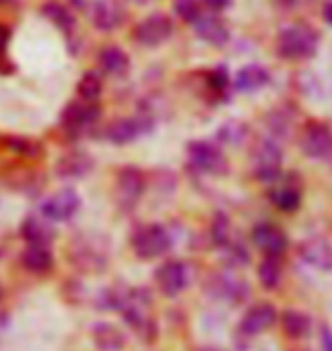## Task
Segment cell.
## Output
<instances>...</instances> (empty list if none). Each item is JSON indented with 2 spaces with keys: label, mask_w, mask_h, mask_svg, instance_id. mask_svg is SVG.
Masks as SVG:
<instances>
[{
  "label": "cell",
  "mask_w": 332,
  "mask_h": 351,
  "mask_svg": "<svg viewBox=\"0 0 332 351\" xmlns=\"http://www.w3.org/2000/svg\"><path fill=\"white\" fill-rule=\"evenodd\" d=\"M151 292L146 287H125L123 297H121V306H118V313L123 315V319L134 328V331L144 335H155V324L151 319Z\"/></svg>",
  "instance_id": "1"
},
{
  "label": "cell",
  "mask_w": 332,
  "mask_h": 351,
  "mask_svg": "<svg viewBox=\"0 0 332 351\" xmlns=\"http://www.w3.org/2000/svg\"><path fill=\"white\" fill-rule=\"evenodd\" d=\"M319 48V32L307 23L287 25L278 37V53L285 60H309Z\"/></svg>",
  "instance_id": "2"
},
{
  "label": "cell",
  "mask_w": 332,
  "mask_h": 351,
  "mask_svg": "<svg viewBox=\"0 0 332 351\" xmlns=\"http://www.w3.org/2000/svg\"><path fill=\"white\" fill-rule=\"evenodd\" d=\"M132 249L144 261H155L171 249V235L162 223H146V226L134 230Z\"/></svg>",
  "instance_id": "3"
},
{
  "label": "cell",
  "mask_w": 332,
  "mask_h": 351,
  "mask_svg": "<svg viewBox=\"0 0 332 351\" xmlns=\"http://www.w3.org/2000/svg\"><path fill=\"white\" fill-rule=\"evenodd\" d=\"M253 176L257 180H264V182H271V180H278L280 178V171H282V151L280 146L271 142V139H264L255 146L253 151Z\"/></svg>",
  "instance_id": "4"
},
{
  "label": "cell",
  "mask_w": 332,
  "mask_h": 351,
  "mask_svg": "<svg viewBox=\"0 0 332 351\" xmlns=\"http://www.w3.org/2000/svg\"><path fill=\"white\" fill-rule=\"evenodd\" d=\"M301 149L312 160H328L332 158V130L326 123L309 121L301 130Z\"/></svg>",
  "instance_id": "5"
},
{
  "label": "cell",
  "mask_w": 332,
  "mask_h": 351,
  "mask_svg": "<svg viewBox=\"0 0 332 351\" xmlns=\"http://www.w3.org/2000/svg\"><path fill=\"white\" fill-rule=\"evenodd\" d=\"M189 165L201 173L221 176L228 171V160L223 153L209 142H192L189 144Z\"/></svg>",
  "instance_id": "6"
},
{
  "label": "cell",
  "mask_w": 332,
  "mask_h": 351,
  "mask_svg": "<svg viewBox=\"0 0 332 351\" xmlns=\"http://www.w3.org/2000/svg\"><path fill=\"white\" fill-rule=\"evenodd\" d=\"M68 256L73 258L77 267H82L87 271H101L107 265V249H105V244H96L94 237L89 235L77 237L73 242V249L68 251Z\"/></svg>",
  "instance_id": "7"
},
{
  "label": "cell",
  "mask_w": 332,
  "mask_h": 351,
  "mask_svg": "<svg viewBox=\"0 0 332 351\" xmlns=\"http://www.w3.org/2000/svg\"><path fill=\"white\" fill-rule=\"evenodd\" d=\"M98 119H101V108L94 101H75L64 110L62 123H64V128L71 135H80V132L94 128Z\"/></svg>",
  "instance_id": "8"
},
{
  "label": "cell",
  "mask_w": 332,
  "mask_h": 351,
  "mask_svg": "<svg viewBox=\"0 0 332 351\" xmlns=\"http://www.w3.org/2000/svg\"><path fill=\"white\" fill-rule=\"evenodd\" d=\"M173 34V23L171 19L164 16V14H153V16L144 19L141 23L134 27V41L141 46L155 48Z\"/></svg>",
  "instance_id": "9"
},
{
  "label": "cell",
  "mask_w": 332,
  "mask_h": 351,
  "mask_svg": "<svg viewBox=\"0 0 332 351\" xmlns=\"http://www.w3.org/2000/svg\"><path fill=\"white\" fill-rule=\"evenodd\" d=\"M80 206L82 201L75 189H60L58 194H53L51 199L41 203V215L48 221H68L77 215Z\"/></svg>",
  "instance_id": "10"
},
{
  "label": "cell",
  "mask_w": 332,
  "mask_h": 351,
  "mask_svg": "<svg viewBox=\"0 0 332 351\" xmlns=\"http://www.w3.org/2000/svg\"><path fill=\"white\" fill-rule=\"evenodd\" d=\"M144 187H146L144 173H141L137 167H125V169L118 171V176H116V199L125 210L137 206L139 199L144 196Z\"/></svg>",
  "instance_id": "11"
},
{
  "label": "cell",
  "mask_w": 332,
  "mask_h": 351,
  "mask_svg": "<svg viewBox=\"0 0 332 351\" xmlns=\"http://www.w3.org/2000/svg\"><path fill=\"white\" fill-rule=\"evenodd\" d=\"M159 290L166 297H178V294L189 285V269L182 261H168L155 271Z\"/></svg>",
  "instance_id": "12"
},
{
  "label": "cell",
  "mask_w": 332,
  "mask_h": 351,
  "mask_svg": "<svg viewBox=\"0 0 332 351\" xmlns=\"http://www.w3.org/2000/svg\"><path fill=\"white\" fill-rule=\"evenodd\" d=\"M148 130H151V121L148 119H116V121H112L105 128L103 135L107 142L123 146V144H132L134 139Z\"/></svg>",
  "instance_id": "13"
},
{
  "label": "cell",
  "mask_w": 332,
  "mask_h": 351,
  "mask_svg": "<svg viewBox=\"0 0 332 351\" xmlns=\"http://www.w3.org/2000/svg\"><path fill=\"white\" fill-rule=\"evenodd\" d=\"M253 244L259 251H264L266 256H280L285 254L289 240L280 226H275L271 221H262L253 228Z\"/></svg>",
  "instance_id": "14"
},
{
  "label": "cell",
  "mask_w": 332,
  "mask_h": 351,
  "mask_svg": "<svg viewBox=\"0 0 332 351\" xmlns=\"http://www.w3.org/2000/svg\"><path fill=\"white\" fill-rule=\"evenodd\" d=\"M278 319V313L271 304H255L248 313L244 315L242 324H239V335L244 338H255V335L264 333L266 328H271Z\"/></svg>",
  "instance_id": "15"
},
{
  "label": "cell",
  "mask_w": 332,
  "mask_h": 351,
  "mask_svg": "<svg viewBox=\"0 0 332 351\" xmlns=\"http://www.w3.org/2000/svg\"><path fill=\"white\" fill-rule=\"evenodd\" d=\"M194 32L196 37L203 39L209 46H225L230 39L228 23L221 16H216V14H201L194 21Z\"/></svg>",
  "instance_id": "16"
},
{
  "label": "cell",
  "mask_w": 332,
  "mask_h": 351,
  "mask_svg": "<svg viewBox=\"0 0 332 351\" xmlns=\"http://www.w3.org/2000/svg\"><path fill=\"white\" fill-rule=\"evenodd\" d=\"M301 258L305 261L309 267L321 271H330L332 269V244L323 237H309L298 247Z\"/></svg>",
  "instance_id": "17"
},
{
  "label": "cell",
  "mask_w": 332,
  "mask_h": 351,
  "mask_svg": "<svg viewBox=\"0 0 332 351\" xmlns=\"http://www.w3.org/2000/svg\"><path fill=\"white\" fill-rule=\"evenodd\" d=\"M121 21H123V10L116 0H94L91 3V23L98 30L112 32L121 25Z\"/></svg>",
  "instance_id": "18"
},
{
  "label": "cell",
  "mask_w": 332,
  "mask_h": 351,
  "mask_svg": "<svg viewBox=\"0 0 332 351\" xmlns=\"http://www.w3.org/2000/svg\"><path fill=\"white\" fill-rule=\"evenodd\" d=\"M212 292H214V297L230 301V304H242L248 297V285L239 276H235V274L223 271L212 280Z\"/></svg>",
  "instance_id": "19"
},
{
  "label": "cell",
  "mask_w": 332,
  "mask_h": 351,
  "mask_svg": "<svg viewBox=\"0 0 332 351\" xmlns=\"http://www.w3.org/2000/svg\"><path fill=\"white\" fill-rule=\"evenodd\" d=\"M301 187L294 178H285L268 189V201L282 213H294L301 206Z\"/></svg>",
  "instance_id": "20"
},
{
  "label": "cell",
  "mask_w": 332,
  "mask_h": 351,
  "mask_svg": "<svg viewBox=\"0 0 332 351\" xmlns=\"http://www.w3.org/2000/svg\"><path fill=\"white\" fill-rule=\"evenodd\" d=\"M268 82H271V73L262 64H248L237 71L235 80H232V87L242 91V94H253V91L264 89Z\"/></svg>",
  "instance_id": "21"
},
{
  "label": "cell",
  "mask_w": 332,
  "mask_h": 351,
  "mask_svg": "<svg viewBox=\"0 0 332 351\" xmlns=\"http://www.w3.org/2000/svg\"><path fill=\"white\" fill-rule=\"evenodd\" d=\"M21 235L27 244H41V247H48L55 240V230L48 221L39 219V217H27L21 226Z\"/></svg>",
  "instance_id": "22"
},
{
  "label": "cell",
  "mask_w": 332,
  "mask_h": 351,
  "mask_svg": "<svg viewBox=\"0 0 332 351\" xmlns=\"http://www.w3.org/2000/svg\"><path fill=\"white\" fill-rule=\"evenodd\" d=\"M21 263L27 271L32 274H46L53 269V254L48 247H41V244H27V249L21 256Z\"/></svg>",
  "instance_id": "23"
},
{
  "label": "cell",
  "mask_w": 332,
  "mask_h": 351,
  "mask_svg": "<svg viewBox=\"0 0 332 351\" xmlns=\"http://www.w3.org/2000/svg\"><path fill=\"white\" fill-rule=\"evenodd\" d=\"M98 66L107 75H123L130 66V58H128V53L121 51L118 46H105L103 51L98 53Z\"/></svg>",
  "instance_id": "24"
},
{
  "label": "cell",
  "mask_w": 332,
  "mask_h": 351,
  "mask_svg": "<svg viewBox=\"0 0 332 351\" xmlns=\"http://www.w3.org/2000/svg\"><path fill=\"white\" fill-rule=\"evenodd\" d=\"M91 167H94L91 156H87V153H82V151H75L60 160L58 171L62 178H82V176H87L91 171Z\"/></svg>",
  "instance_id": "25"
},
{
  "label": "cell",
  "mask_w": 332,
  "mask_h": 351,
  "mask_svg": "<svg viewBox=\"0 0 332 351\" xmlns=\"http://www.w3.org/2000/svg\"><path fill=\"white\" fill-rule=\"evenodd\" d=\"M94 342L103 351H121L125 345V335L121 333V328L103 322V324L94 326Z\"/></svg>",
  "instance_id": "26"
},
{
  "label": "cell",
  "mask_w": 332,
  "mask_h": 351,
  "mask_svg": "<svg viewBox=\"0 0 332 351\" xmlns=\"http://www.w3.org/2000/svg\"><path fill=\"white\" fill-rule=\"evenodd\" d=\"M280 319H282V328H285L289 338H305L309 328H312V322L301 311H285Z\"/></svg>",
  "instance_id": "27"
},
{
  "label": "cell",
  "mask_w": 332,
  "mask_h": 351,
  "mask_svg": "<svg viewBox=\"0 0 332 351\" xmlns=\"http://www.w3.org/2000/svg\"><path fill=\"white\" fill-rule=\"evenodd\" d=\"M257 278H259V283H262V287H266V290H275V287L280 285L282 267H280L278 256H266L264 261L259 263Z\"/></svg>",
  "instance_id": "28"
},
{
  "label": "cell",
  "mask_w": 332,
  "mask_h": 351,
  "mask_svg": "<svg viewBox=\"0 0 332 351\" xmlns=\"http://www.w3.org/2000/svg\"><path fill=\"white\" fill-rule=\"evenodd\" d=\"M77 94H80L82 101H98L103 94V78L96 71L84 73L80 82H77Z\"/></svg>",
  "instance_id": "29"
},
{
  "label": "cell",
  "mask_w": 332,
  "mask_h": 351,
  "mask_svg": "<svg viewBox=\"0 0 332 351\" xmlns=\"http://www.w3.org/2000/svg\"><path fill=\"white\" fill-rule=\"evenodd\" d=\"M44 16L51 19L55 25L60 27V30H68V27H73V14H71L64 5L60 3H46L44 5Z\"/></svg>",
  "instance_id": "30"
},
{
  "label": "cell",
  "mask_w": 332,
  "mask_h": 351,
  "mask_svg": "<svg viewBox=\"0 0 332 351\" xmlns=\"http://www.w3.org/2000/svg\"><path fill=\"white\" fill-rule=\"evenodd\" d=\"M212 242H214L216 247H221V249H225L232 242L230 240V219L225 215H221V213L212 219Z\"/></svg>",
  "instance_id": "31"
},
{
  "label": "cell",
  "mask_w": 332,
  "mask_h": 351,
  "mask_svg": "<svg viewBox=\"0 0 332 351\" xmlns=\"http://www.w3.org/2000/svg\"><path fill=\"white\" fill-rule=\"evenodd\" d=\"M5 144L10 151L18 153V156H23V158H34L41 151L39 144L32 142V139H27V137H7Z\"/></svg>",
  "instance_id": "32"
},
{
  "label": "cell",
  "mask_w": 332,
  "mask_h": 351,
  "mask_svg": "<svg viewBox=\"0 0 332 351\" xmlns=\"http://www.w3.org/2000/svg\"><path fill=\"white\" fill-rule=\"evenodd\" d=\"M173 12L178 14L182 21H187V23H194L203 14L199 0H173Z\"/></svg>",
  "instance_id": "33"
},
{
  "label": "cell",
  "mask_w": 332,
  "mask_h": 351,
  "mask_svg": "<svg viewBox=\"0 0 332 351\" xmlns=\"http://www.w3.org/2000/svg\"><path fill=\"white\" fill-rule=\"evenodd\" d=\"M246 135V125L239 121H228L218 130V137H221L223 144H239Z\"/></svg>",
  "instance_id": "34"
},
{
  "label": "cell",
  "mask_w": 332,
  "mask_h": 351,
  "mask_svg": "<svg viewBox=\"0 0 332 351\" xmlns=\"http://www.w3.org/2000/svg\"><path fill=\"white\" fill-rule=\"evenodd\" d=\"M321 351H332V328L330 326L321 328Z\"/></svg>",
  "instance_id": "35"
},
{
  "label": "cell",
  "mask_w": 332,
  "mask_h": 351,
  "mask_svg": "<svg viewBox=\"0 0 332 351\" xmlns=\"http://www.w3.org/2000/svg\"><path fill=\"white\" fill-rule=\"evenodd\" d=\"M205 5L209 7V10H214V12H221V10H225V7L230 5V0H203Z\"/></svg>",
  "instance_id": "36"
},
{
  "label": "cell",
  "mask_w": 332,
  "mask_h": 351,
  "mask_svg": "<svg viewBox=\"0 0 332 351\" xmlns=\"http://www.w3.org/2000/svg\"><path fill=\"white\" fill-rule=\"evenodd\" d=\"M7 41H10V30H7V25H0V51H5Z\"/></svg>",
  "instance_id": "37"
},
{
  "label": "cell",
  "mask_w": 332,
  "mask_h": 351,
  "mask_svg": "<svg viewBox=\"0 0 332 351\" xmlns=\"http://www.w3.org/2000/svg\"><path fill=\"white\" fill-rule=\"evenodd\" d=\"M323 19H326L328 25H332V0H330V3H326V7H323Z\"/></svg>",
  "instance_id": "38"
},
{
  "label": "cell",
  "mask_w": 332,
  "mask_h": 351,
  "mask_svg": "<svg viewBox=\"0 0 332 351\" xmlns=\"http://www.w3.org/2000/svg\"><path fill=\"white\" fill-rule=\"evenodd\" d=\"M130 3H134V5H148V3H153V0H130Z\"/></svg>",
  "instance_id": "39"
},
{
  "label": "cell",
  "mask_w": 332,
  "mask_h": 351,
  "mask_svg": "<svg viewBox=\"0 0 332 351\" xmlns=\"http://www.w3.org/2000/svg\"><path fill=\"white\" fill-rule=\"evenodd\" d=\"M201 351H223V349H216V347H205V349H201Z\"/></svg>",
  "instance_id": "40"
},
{
  "label": "cell",
  "mask_w": 332,
  "mask_h": 351,
  "mask_svg": "<svg viewBox=\"0 0 332 351\" xmlns=\"http://www.w3.org/2000/svg\"><path fill=\"white\" fill-rule=\"evenodd\" d=\"M0 299H3V292H0Z\"/></svg>",
  "instance_id": "41"
}]
</instances>
